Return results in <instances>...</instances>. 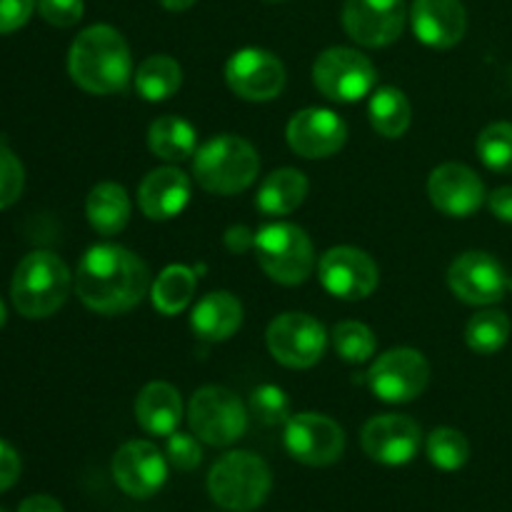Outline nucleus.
Instances as JSON below:
<instances>
[{
	"mask_svg": "<svg viewBox=\"0 0 512 512\" xmlns=\"http://www.w3.org/2000/svg\"><path fill=\"white\" fill-rule=\"evenodd\" d=\"M150 290V270L123 245H93L75 273L80 303L100 315L133 310Z\"/></svg>",
	"mask_w": 512,
	"mask_h": 512,
	"instance_id": "nucleus-1",
	"label": "nucleus"
},
{
	"mask_svg": "<svg viewBox=\"0 0 512 512\" xmlns=\"http://www.w3.org/2000/svg\"><path fill=\"white\" fill-rule=\"evenodd\" d=\"M68 73L85 93H120L133 78L128 43L113 25H90L70 45Z\"/></svg>",
	"mask_w": 512,
	"mask_h": 512,
	"instance_id": "nucleus-2",
	"label": "nucleus"
},
{
	"mask_svg": "<svg viewBox=\"0 0 512 512\" xmlns=\"http://www.w3.org/2000/svg\"><path fill=\"white\" fill-rule=\"evenodd\" d=\"M70 283L73 278L68 265L58 255L50 250H35L25 255L15 268L13 285H10L15 310L30 320L50 318L68 300Z\"/></svg>",
	"mask_w": 512,
	"mask_h": 512,
	"instance_id": "nucleus-3",
	"label": "nucleus"
},
{
	"mask_svg": "<svg viewBox=\"0 0 512 512\" xmlns=\"http://www.w3.org/2000/svg\"><path fill=\"white\" fill-rule=\"evenodd\" d=\"M260 170L258 150L238 135H218L200 145L193 158L198 185L215 195H235L255 183Z\"/></svg>",
	"mask_w": 512,
	"mask_h": 512,
	"instance_id": "nucleus-4",
	"label": "nucleus"
},
{
	"mask_svg": "<svg viewBox=\"0 0 512 512\" xmlns=\"http://www.w3.org/2000/svg\"><path fill=\"white\" fill-rule=\"evenodd\" d=\"M273 475L263 458L248 450L223 455L210 468L208 493L223 510L253 512L268 500Z\"/></svg>",
	"mask_w": 512,
	"mask_h": 512,
	"instance_id": "nucleus-5",
	"label": "nucleus"
},
{
	"mask_svg": "<svg viewBox=\"0 0 512 512\" xmlns=\"http://www.w3.org/2000/svg\"><path fill=\"white\" fill-rule=\"evenodd\" d=\"M255 255L270 280L300 285L315 268L313 240L293 223H270L255 233Z\"/></svg>",
	"mask_w": 512,
	"mask_h": 512,
	"instance_id": "nucleus-6",
	"label": "nucleus"
},
{
	"mask_svg": "<svg viewBox=\"0 0 512 512\" xmlns=\"http://www.w3.org/2000/svg\"><path fill=\"white\" fill-rule=\"evenodd\" d=\"M188 423L198 440L213 445V448H225L243 438L245 428H248V410L233 390L220 388V385H205V388L195 390V395L190 398Z\"/></svg>",
	"mask_w": 512,
	"mask_h": 512,
	"instance_id": "nucleus-7",
	"label": "nucleus"
},
{
	"mask_svg": "<svg viewBox=\"0 0 512 512\" xmlns=\"http://www.w3.org/2000/svg\"><path fill=\"white\" fill-rule=\"evenodd\" d=\"M313 83L325 98L338 100V103H355L373 93L378 83V70L368 55L338 45L318 55L313 65Z\"/></svg>",
	"mask_w": 512,
	"mask_h": 512,
	"instance_id": "nucleus-8",
	"label": "nucleus"
},
{
	"mask_svg": "<svg viewBox=\"0 0 512 512\" xmlns=\"http://www.w3.org/2000/svg\"><path fill=\"white\" fill-rule=\"evenodd\" d=\"M270 355L285 368H313L328 348V333L323 323L308 313H283L268 325L265 333Z\"/></svg>",
	"mask_w": 512,
	"mask_h": 512,
	"instance_id": "nucleus-9",
	"label": "nucleus"
},
{
	"mask_svg": "<svg viewBox=\"0 0 512 512\" xmlns=\"http://www.w3.org/2000/svg\"><path fill=\"white\" fill-rule=\"evenodd\" d=\"M370 390L385 403H410L430 383V365L413 348H393L380 355L368 373Z\"/></svg>",
	"mask_w": 512,
	"mask_h": 512,
	"instance_id": "nucleus-10",
	"label": "nucleus"
},
{
	"mask_svg": "<svg viewBox=\"0 0 512 512\" xmlns=\"http://www.w3.org/2000/svg\"><path fill=\"white\" fill-rule=\"evenodd\" d=\"M285 448L298 463L325 468L343 458L345 433L328 415L298 413L285 423Z\"/></svg>",
	"mask_w": 512,
	"mask_h": 512,
	"instance_id": "nucleus-11",
	"label": "nucleus"
},
{
	"mask_svg": "<svg viewBox=\"0 0 512 512\" xmlns=\"http://www.w3.org/2000/svg\"><path fill=\"white\" fill-rule=\"evenodd\" d=\"M225 83L238 98L265 103L283 93L285 65L270 50L243 48L230 55L225 65Z\"/></svg>",
	"mask_w": 512,
	"mask_h": 512,
	"instance_id": "nucleus-12",
	"label": "nucleus"
},
{
	"mask_svg": "<svg viewBox=\"0 0 512 512\" xmlns=\"http://www.w3.org/2000/svg\"><path fill=\"white\" fill-rule=\"evenodd\" d=\"M318 275L323 288L340 300H363L378 288V265L365 250L338 245L320 258Z\"/></svg>",
	"mask_w": 512,
	"mask_h": 512,
	"instance_id": "nucleus-13",
	"label": "nucleus"
},
{
	"mask_svg": "<svg viewBox=\"0 0 512 512\" xmlns=\"http://www.w3.org/2000/svg\"><path fill=\"white\" fill-rule=\"evenodd\" d=\"M408 10L403 0H345V33L365 48H385L403 35Z\"/></svg>",
	"mask_w": 512,
	"mask_h": 512,
	"instance_id": "nucleus-14",
	"label": "nucleus"
},
{
	"mask_svg": "<svg viewBox=\"0 0 512 512\" xmlns=\"http://www.w3.org/2000/svg\"><path fill=\"white\" fill-rule=\"evenodd\" d=\"M448 285L458 300L468 305H493L503 300L508 290V275L490 253L470 250L453 260L448 270Z\"/></svg>",
	"mask_w": 512,
	"mask_h": 512,
	"instance_id": "nucleus-15",
	"label": "nucleus"
},
{
	"mask_svg": "<svg viewBox=\"0 0 512 512\" xmlns=\"http://www.w3.org/2000/svg\"><path fill=\"white\" fill-rule=\"evenodd\" d=\"M113 478L125 495L148 500L168 480V463L153 443L130 440L113 455Z\"/></svg>",
	"mask_w": 512,
	"mask_h": 512,
	"instance_id": "nucleus-16",
	"label": "nucleus"
},
{
	"mask_svg": "<svg viewBox=\"0 0 512 512\" xmlns=\"http://www.w3.org/2000/svg\"><path fill=\"white\" fill-rule=\"evenodd\" d=\"M285 138L300 158H330L348 140V125L333 110L305 108L290 118Z\"/></svg>",
	"mask_w": 512,
	"mask_h": 512,
	"instance_id": "nucleus-17",
	"label": "nucleus"
},
{
	"mask_svg": "<svg viewBox=\"0 0 512 512\" xmlns=\"http://www.w3.org/2000/svg\"><path fill=\"white\" fill-rule=\"evenodd\" d=\"M430 203L450 218H468L485 203V185L463 163H445L430 173Z\"/></svg>",
	"mask_w": 512,
	"mask_h": 512,
	"instance_id": "nucleus-18",
	"label": "nucleus"
},
{
	"mask_svg": "<svg viewBox=\"0 0 512 512\" xmlns=\"http://www.w3.org/2000/svg\"><path fill=\"white\" fill-rule=\"evenodd\" d=\"M420 448V425L408 415H378L363 428V450L380 465H405Z\"/></svg>",
	"mask_w": 512,
	"mask_h": 512,
	"instance_id": "nucleus-19",
	"label": "nucleus"
},
{
	"mask_svg": "<svg viewBox=\"0 0 512 512\" xmlns=\"http://www.w3.org/2000/svg\"><path fill=\"white\" fill-rule=\"evenodd\" d=\"M410 25L420 43L448 50L463 40L468 30V13L460 0H413Z\"/></svg>",
	"mask_w": 512,
	"mask_h": 512,
	"instance_id": "nucleus-20",
	"label": "nucleus"
},
{
	"mask_svg": "<svg viewBox=\"0 0 512 512\" xmlns=\"http://www.w3.org/2000/svg\"><path fill=\"white\" fill-rule=\"evenodd\" d=\"M190 200V178L178 168L150 170L138 188V203L145 218L170 220L185 210Z\"/></svg>",
	"mask_w": 512,
	"mask_h": 512,
	"instance_id": "nucleus-21",
	"label": "nucleus"
},
{
	"mask_svg": "<svg viewBox=\"0 0 512 512\" xmlns=\"http://www.w3.org/2000/svg\"><path fill=\"white\" fill-rule=\"evenodd\" d=\"M243 325V305L235 295L218 290L208 293L190 313V328L205 343H223Z\"/></svg>",
	"mask_w": 512,
	"mask_h": 512,
	"instance_id": "nucleus-22",
	"label": "nucleus"
},
{
	"mask_svg": "<svg viewBox=\"0 0 512 512\" xmlns=\"http://www.w3.org/2000/svg\"><path fill=\"white\" fill-rule=\"evenodd\" d=\"M135 418L150 435H173L183 418V400L170 383H148L135 400Z\"/></svg>",
	"mask_w": 512,
	"mask_h": 512,
	"instance_id": "nucleus-23",
	"label": "nucleus"
},
{
	"mask_svg": "<svg viewBox=\"0 0 512 512\" xmlns=\"http://www.w3.org/2000/svg\"><path fill=\"white\" fill-rule=\"evenodd\" d=\"M305 195H308V178L298 168H280L263 180L255 205L260 213L280 218V215L293 213L303 203Z\"/></svg>",
	"mask_w": 512,
	"mask_h": 512,
	"instance_id": "nucleus-24",
	"label": "nucleus"
},
{
	"mask_svg": "<svg viewBox=\"0 0 512 512\" xmlns=\"http://www.w3.org/2000/svg\"><path fill=\"white\" fill-rule=\"evenodd\" d=\"M85 215H88L93 230H98L105 238L123 233L130 220V198L123 185H95L88 193V200H85Z\"/></svg>",
	"mask_w": 512,
	"mask_h": 512,
	"instance_id": "nucleus-25",
	"label": "nucleus"
},
{
	"mask_svg": "<svg viewBox=\"0 0 512 512\" xmlns=\"http://www.w3.org/2000/svg\"><path fill=\"white\" fill-rule=\"evenodd\" d=\"M148 148L155 158L178 163V160L195 155L198 148V133L188 120L178 115H165V118L153 120L148 130Z\"/></svg>",
	"mask_w": 512,
	"mask_h": 512,
	"instance_id": "nucleus-26",
	"label": "nucleus"
},
{
	"mask_svg": "<svg viewBox=\"0 0 512 512\" xmlns=\"http://www.w3.org/2000/svg\"><path fill=\"white\" fill-rule=\"evenodd\" d=\"M183 83V68L170 55H150L135 70V90L150 103L173 98Z\"/></svg>",
	"mask_w": 512,
	"mask_h": 512,
	"instance_id": "nucleus-27",
	"label": "nucleus"
},
{
	"mask_svg": "<svg viewBox=\"0 0 512 512\" xmlns=\"http://www.w3.org/2000/svg\"><path fill=\"white\" fill-rule=\"evenodd\" d=\"M195 270L188 265H168L150 285V298H153L155 310L163 315H178L190 305L195 295Z\"/></svg>",
	"mask_w": 512,
	"mask_h": 512,
	"instance_id": "nucleus-28",
	"label": "nucleus"
},
{
	"mask_svg": "<svg viewBox=\"0 0 512 512\" xmlns=\"http://www.w3.org/2000/svg\"><path fill=\"white\" fill-rule=\"evenodd\" d=\"M368 115L373 128L378 130L383 138H400V135H405V130L410 128L413 108H410L403 90L385 85V88L373 90Z\"/></svg>",
	"mask_w": 512,
	"mask_h": 512,
	"instance_id": "nucleus-29",
	"label": "nucleus"
},
{
	"mask_svg": "<svg viewBox=\"0 0 512 512\" xmlns=\"http://www.w3.org/2000/svg\"><path fill=\"white\" fill-rule=\"evenodd\" d=\"M510 338V318L503 310H483L473 315L465 328V343L473 353L493 355L508 343Z\"/></svg>",
	"mask_w": 512,
	"mask_h": 512,
	"instance_id": "nucleus-30",
	"label": "nucleus"
},
{
	"mask_svg": "<svg viewBox=\"0 0 512 512\" xmlns=\"http://www.w3.org/2000/svg\"><path fill=\"white\" fill-rule=\"evenodd\" d=\"M428 458L440 470H460L470 458V443L460 430L438 428L428 438Z\"/></svg>",
	"mask_w": 512,
	"mask_h": 512,
	"instance_id": "nucleus-31",
	"label": "nucleus"
},
{
	"mask_svg": "<svg viewBox=\"0 0 512 512\" xmlns=\"http://www.w3.org/2000/svg\"><path fill=\"white\" fill-rule=\"evenodd\" d=\"M333 345L338 355L348 363H365L375 355V335L373 330L358 320H345L333 328Z\"/></svg>",
	"mask_w": 512,
	"mask_h": 512,
	"instance_id": "nucleus-32",
	"label": "nucleus"
},
{
	"mask_svg": "<svg viewBox=\"0 0 512 512\" xmlns=\"http://www.w3.org/2000/svg\"><path fill=\"white\" fill-rule=\"evenodd\" d=\"M478 155L493 173H512V123H493L478 135Z\"/></svg>",
	"mask_w": 512,
	"mask_h": 512,
	"instance_id": "nucleus-33",
	"label": "nucleus"
},
{
	"mask_svg": "<svg viewBox=\"0 0 512 512\" xmlns=\"http://www.w3.org/2000/svg\"><path fill=\"white\" fill-rule=\"evenodd\" d=\"M250 413L258 418L263 425H285L293 415H290V400L278 385H260L250 395Z\"/></svg>",
	"mask_w": 512,
	"mask_h": 512,
	"instance_id": "nucleus-34",
	"label": "nucleus"
},
{
	"mask_svg": "<svg viewBox=\"0 0 512 512\" xmlns=\"http://www.w3.org/2000/svg\"><path fill=\"white\" fill-rule=\"evenodd\" d=\"M25 185V170L18 155L0 145V210L10 208L20 198Z\"/></svg>",
	"mask_w": 512,
	"mask_h": 512,
	"instance_id": "nucleus-35",
	"label": "nucleus"
},
{
	"mask_svg": "<svg viewBox=\"0 0 512 512\" xmlns=\"http://www.w3.org/2000/svg\"><path fill=\"white\" fill-rule=\"evenodd\" d=\"M168 460L178 470H195L203 460V450H200L198 440L193 435L175 430L173 435H168Z\"/></svg>",
	"mask_w": 512,
	"mask_h": 512,
	"instance_id": "nucleus-36",
	"label": "nucleus"
},
{
	"mask_svg": "<svg viewBox=\"0 0 512 512\" xmlns=\"http://www.w3.org/2000/svg\"><path fill=\"white\" fill-rule=\"evenodd\" d=\"M83 0H38V13L55 28H70L83 18Z\"/></svg>",
	"mask_w": 512,
	"mask_h": 512,
	"instance_id": "nucleus-37",
	"label": "nucleus"
},
{
	"mask_svg": "<svg viewBox=\"0 0 512 512\" xmlns=\"http://www.w3.org/2000/svg\"><path fill=\"white\" fill-rule=\"evenodd\" d=\"M38 0H0V35L23 28L33 15Z\"/></svg>",
	"mask_w": 512,
	"mask_h": 512,
	"instance_id": "nucleus-38",
	"label": "nucleus"
},
{
	"mask_svg": "<svg viewBox=\"0 0 512 512\" xmlns=\"http://www.w3.org/2000/svg\"><path fill=\"white\" fill-rule=\"evenodd\" d=\"M20 478V458L13 445L0 440V493L13 488L15 480Z\"/></svg>",
	"mask_w": 512,
	"mask_h": 512,
	"instance_id": "nucleus-39",
	"label": "nucleus"
},
{
	"mask_svg": "<svg viewBox=\"0 0 512 512\" xmlns=\"http://www.w3.org/2000/svg\"><path fill=\"white\" fill-rule=\"evenodd\" d=\"M488 208L503 223H512V185H503V188L493 190L488 195Z\"/></svg>",
	"mask_w": 512,
	"mask_h": 512,
	"instance_id": "nucleus-40",
	"label": "nucleus"
},
{
	"mask_svg": "<svg viewBox=\"0 0 512 512\" xmlns=\"http://www.w3.org/2000/svg\"><path fill=\"white\" fill-rule=\"evenodd\" d=\"M225 248L230 253H248L250 248H255V233L248 228V225H233L225 233Z\"/></svg>",
	"mask_w": 512,
	"mask_h": 512,
	"instance_id": "nucleus-41",
	"label": "nucleus"
},
{
	"mask_svg": "<svg viewBox=\"0 0 512 512\" xmlns=\"http://www.w3.org/2000/svg\"><path fill=\"white\" fill-rule=\"evenodd\" d=\"M18 512H65V510L63 505H60L55 498H50V495H33V498L23 500V505H20Z\"/></svg>",
	"mask_w": 512,
	"mask_h": 512,
	"instance_id": "nucleus-42",
	"label": "nucleus"
},
{
	"mask_svg": "<svg viewBox=\"0 0 512 512\" xmlns=\"http://www.w3.org/2000/svg\"><path fill=\"white\" fill-rule=\"evenodd\" d=\"M165 10H173V13H180V10H188L193 8L195 0H160Z\"/></svg>",
	"mask_w": 512,
	"mask_h": 512,
	"instance_id": "nucleus-43",
	"label": "nucleus"
},
{
	"mask_svg": "<svg viewBox=\"0 0 512 512\" xmlns=\"http://www.w3.org/2000/svg\"><path fill=\"white\" fill-rule=\"evenodd\" d=\"M5 318H8V313H5V305H3V300H0V328L5 325Z\"/></svg>",
	"mask_w": 512,
	"mask_h": 512,
	"instance_id": "nucleus-44",
	"label": "nucleus"
},
{
	"mask_svg": "<svg viewBox=\"0 0 512 512\" xmlns=\"http://www.w3.org/2000/svg\"><path fill=\"white\" fill-rule=\"evenodd\" d=\"M508 290L512 293V278H508Z\"/></svg>",
	"mask_w": 512,
	"mask_h": 512,
	"instance_id": "nucleus-45",
	"label": "nucleus"
},
{
	"mask_svg": "<svg viewBox=\"0 0 512 512\" xmlns=\"http://www.w3.org/2000/svg\"><path fill=\"white\" fill-rule=\"evenodd\" d=\"M268 3H283V0H268Z\"/></svg>",
	"mask_w": 512,
	"mask_h": 512,
	"instance_id": "nucleus-46",
	"label": "nucleus"
},
{
	"mask_svg": "<svg viewBox=\"0 0 512 512\" xmlns=\"http://www.w3.org/2000/svg\"><path fill=\"white\" fill-rule=\"evenodd\" d=\"M0 512H3V510H0Z\"/></svg>",
	"mask_w": 512,
	"mask_h": 512,
	"instance_id": "nucleus-47",
	"label": "nucleus"
}]
</instances>
